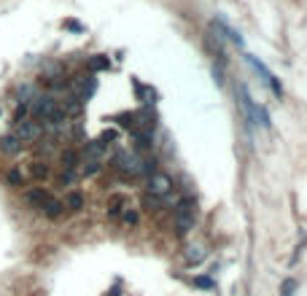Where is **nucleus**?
Instances as JSON below:
<instances>
[{
    "label": "nucleus",
    "instance_id": "23",
    "mask_svg": "<svg viewBox=\"0 0 307 296\" xmlns=\"http://www.w3.org/2000/svg\"><path fill=\"white\" fill-rule=\"evenodd\" d=\"M89 65H92L94 70H108V59H105L103 54H97V57H92V59H89Z\"/></svg>",
    "mask_w": 307,
    "mask_h": 296
},
{
    "label": "nucleus",
    "instance_id": "32",
    "mask_svg": "<svg viewBox=\"0 0 307 296\" xmlns=\"http://www.w3.org/2000/svg\"><path fill=\"white\" fill-rule=\"evenodd\" d=\"M108 296H122V291H119V288H113V291H108Z\"/></svg>",
    "mask_w": 307,
    "mask_h": 296
},
{
    "label": "nucleus",
    "instance_id": "12",
    "mask_svg": "<svg viewBox=\"0 0 307 296\" xmlns=\"http://www.w3.org/2000/svg\"><path fill=\"white\" fill-rule=\"evenodd\" d=\"M24 199H27V205H33V208H38V210H41L43 205H46L49 199H52V194H49L46 189H41V186H38V189H30V192L24 194Z\"/></svg>",
    "mask_w": 307,
    "mask_h": 296
},
{
    "label": "nucleus",
    "instance_id": "27",
    "mask_svg": "<svg viewBox=\"0 0 307 296\" xmlns=\"http://www.w3.org/2000/svg\"><path fill=\"white\" fill-rule=\"evenodd\" d=\"M84 175H94V173H100V162H94V159H89L87 164H84V170H81Z\"/></svg>",
    "mask_w": 307,
    "mask_h": 296
},
{
    "label": "nucleus",
    "instance_id": "5",
    "mask_svg": "<svg viewBox=\"0 0 307 296\" xmlns=\"http://www.w3.org/2000/svg\"><path fill=\"white\" fill-rule=\"evenodd\" d=\"M202 43H205V49L210 52V57L216 59V65H226V52H224V46H221V35L216 33L213 27L202 35Z\"/></svg>",
    "mask_w": 307,
    "mask_h": 296
},
{
    "label": "nucleus",
    "instance_id": "7",
    "mask_svg": "<svg viewBox=\"0 0 307 296\" xmlns=\"http://www.w3.org/2000/svg\"><path fill=\"white\" fill-rule=\"evenodd\" d=\"M57 105H59V103L52 97V94H43V97L30 100V105H27V108H30V113H33L35 119H43V116L49 113V110H54Z\"/></svg>",
    "mask_w": 307,
    "mask_h": 296
},
{
    "label": "nucleus",
    "instance_id": "30",
    "mask_svg": "<svg viewBox=\"0 0 307 296\" xmlns=\"http://www.w3.org/2000/svg\"><path fill=\"white\" fill-rule=\"evenodd\" d=\"M62 27H65V30H73V33H81L84 24H81V22H73V19H68V22H62Z\"/></svg>",
    "mask_w": 307,
    "mask_h": 296
},
{
    "label": "nucleus",
    "instance_id": "9",
    "mask_svg": "<svg viewBox=\"0 0 307 296\" xmlns=\"http://www.w3.org/2000/svg\"><path fill=\"white\" fill-rule=\"evenodd\" d=\"M132 87H135V94H138V100H140L143 105H148V108H151V105H154V103L159 100L157 89H154V87H148V84H140L138 78L132 81Z\"/></svg>",
    "mask_w": 307,
    "mask_h": 296
},
{
    "label": "nucleus",
    "instance_id": "16",
    "mask_svg": "<svg viewBox=\"0 0 307 296\" xmlns=\"http://www.w3.org/2000/svg\"><path fill=\"white\" fill-rule=\"evenodd\" d=\"M41 210H43V215H46V218H52V221H54V218H59V215H62L65 205L59 202V199H54V197H52V199H49V202L43 205Z\"/></svg>",
    "mask_w": 307,
    "mask_h": 296
},
{
    "label": "nucleus",
    "instance_id": "15",
    "mask_svg": "<svg viewBox=\"0 0 307 296\" xmlns=\"http://www.w3.org/2000/svg\"><path fill=\"white\" fill-rule=\"evenodd\" d=\"M0 151L19 154V151H22V140H19L17 135H6V138H0Z\"/></svg>",
    "mask_w": 307,
    "mask_h": 296
},
{
    "label": "nucleus",
    "instance_id": "29",
    "mask_svg": "<svg viewBox=\"0 0 307 296\" xmlns=\"http://www.w3.org/2000/svg\"><path fill=\"white\" fill-rule=\"evenodd\" d=\"M116 138H119V135H116V129H105V132L100 135L97 140H100V143H110V140H116Z\"/></svg>",
    "mask_w": 307,
    "mask_h": 296
},
{
    "label": "nucleus",
    "instance_id": "17",
    "mask_svg": "<svg viewBox=\"0 0 307 296\" xmlns=\"http://www.w3.org/2000/svg\"><path fill=\"white\" fill-rule=\"evenodd\" d=\"M59 162H62L65 170H75L78 167V154H75L73 148H65V151L59 154Z\"/></svg>",
    "mask_w": 307,
    "mask_h": 296
},
{
    "label": "nucleus",
    "instance_id": "25",
    "mask_svg": "<svg viewBox=\"0 0 307 296\" xmlns=\"http://www.w3.org/2000/svg\"><path fill=\"white\" fill-rule=\"evenodd\" d=\"M113 122L119 124V127H132V122H135V116L132 113H119L116 119H113Z\"/></svg>",
    "mask_w": 307,
    "mask_h": 296
},
{
    "label": "nucleus",
    "instance_id": "20",
    "mask_svg": "<svg viewBox=\"0 0 307 296\" xmlns=\"http://www.w3.org/2000/svg\"><path fill=\"white\" fill-rule=\"evenodd\" d=\"M124 213V197H110L108 199V215L110 218H119Z\"/></svg>",
    "mask_w": 307,
    "mask_h": 296
},
{
    "label": "nucleus",
    "instance_id": "19",
    "mask_svg": "<svg viewBox=\"0 0 307 296\" xmlns=\"http://www.w3.org/2000/svg\"><path fill=\"white\" fill-rule=\"evenodd\" d=\"M27 173H30V178H35V180H46L49 178V167L43 162H33L27 167Z\"/></svg>",
    "mask_w": 307,
    "mask_h": 296
},
{
    "label": "nucleus",
    "instance_id": "4",
    "mask_svg": "<svg viewBox=\"0 0 307 296\" xmlns=\"http://www.w3.org/2000/svg\"><path fill=\"white\" fill-rule=\"evenodd\" d=\"M145 189H148L151 197H167L170 192H173V180L167 178L164 173H151L148 178H145Z\"/></svg>",
    "mask_w": 307,
    "mask_h": 296
},
{
    "label": "nucleus",
    "instance_id": "24",
    "mask_svg": "<svg viewBox=\"0 0 307 296\" xmlns=\"http://www.w3.org/2000/svg\"><path fill=\"white\" fill-rule=\"evenodd\" d=\"M296 291V280H283V285H280V296H291Z\"/></svg>",
    "mask_w": 307,
    "mask_h": 296
},
{
    "label": "nucleus",
    "instance_id": "31",
    "mask_svg": "<svg viewBox=\"0 0 307 296\" xmlns=\"http://www.w3.org/2000/svg\"><path fill=\"white\" fill-rule=\"evenodd\" d=\"M213 76H216V84L221 87V84H224V70H221V65H216L213 68Z\"/></svg>",
    "mask_w": 307,
    "mask_h": 296
},
{
    "label": "nucleus",
    "instance_id": "8",
    "mask_svg": "<svg viewBox=\"0 0 307 296\" xmlns=\"http://www.w3.org/2000/svg\"><path fill=\"white\" fill-rule=\"evenodd\" d=\"M17 135L19 140H35V138H41L43 135V124L41 122H33V119H24V122L17 124Z\"/></svg>",
    "mask_w": 307,
    "mask_h": 296
},
{
    "label": "nucleus",
    "instance_id": "2",
    "mask_svg": "<svg viewBox=\"0 0 307 296\" xmlns=\"http://www.w3.org/2000/svg\"><path fill=\"white\" fill-rule=\"evenodd\" d=\"M113 167H116V173L122 175V178H135L138 175V170H140V159L135 157V154H129V151H119L116 157H113Z\"/></svg>",
    "mask_w": 307,
    "mask_h": 296
},
{
    "label": "nucleus",
    "instance_id": "3",
    "mask_svg": "<svg viewBox=\"0 0 307 296\" xmlns=\"http://www.w3.org/2000/svg\"><path fill=\"white\" fill-rule=\"evenodd\" d=\"M245 62H248L251 68H253L256 73H259V78H261V81H264V87H267V89H272V94H278V97H283V87H280V81H278V78L272 76V73H270V70L264 68V65L259 62V59L253 57V54H245Z\"/></svg>",
    "mask_w": 307,
    "mask_h": 296
},
{
    "label": "nucleus",
    "instance_id": "21",
    "mask_svg": "<svg viewBox=\"0 0 307 296\" xmlns=\"http://www.w3.org/2000/svg\"><path fill=\"white\" fill-rule=\"evenodd\" d=\"M62 205H65L68 210H75V213H78V210L84 208V197H81L78 192H73V194H68V199H65Z\"/></svg>",
    "mask_w": 307,
    "mask_h": 296
},
{
    "label": "nucleus",
    "instance_id": "14",
    "mask_svg": "<svg viewBox=\"0 0 307 296\" xmlns=\"http://www.w3.org/2000/svg\"><path fill=\"white\" fill-rule=\"evenodd\" d=\"M191 226H194V213H178L175 215V232L178 234L191 232Z\"/></svg>",
    "mask_w": 307,
    "mask_h": 296
},
{
    "label": "nucleus",
    "instance_id": "11",
    "mask_svg": "<svg viewBox=\"0 0 307 296\" xmlns=\"http://www.w3.org/2000/svg\"><path fill=\"white\" fill-rule=\"evenodd\" d=\"M132 143H135V151H151V145H154V135H151V129H135L132 132Z\"/></svg>",
    "mask_w": 307,
    "mask_h": 296
},
{
    "label": "nucleus",
    "instance_id": "18",
    "mask_svg": "<svg viewBox=\"0 0 307 296\" xmlns=\"http://www.w3.org/2000/svg\"><path fill=\"white\" fill-rule=\"evenodd\" d=\"M105 154V143H100V140H89L87 143V157L94 159V162H100V157Z\"/></svg>",
    "mask_w": 307,
    "mask_h": 296
},
{
    "label": "nucleus",
    "instance_id": "22",
    "mask_svg": "<svg viewBox=\"0 0 307 296\" xmlns=\"http://www.w3.org/2000/svg\"><path fill=\"white\" fill-rule=\"evenodd\" d=\"M191 285L194 288H213V278H205V275H199V278H191Z\"/></svg>",
    "mask_w": 307,
    "mask_h": 296
},
{
    "label": "nucleus",
    "instance_id": "1",
    "mask_svg": "<svg viewBox=\"0 0 307 296\" xmlns=\"http://www.w3.org/2000/svg\"><path fill=\"white\" fill-rule=\"evenodd\" d=\"M237 97H240V105H243V110H245V119H248V127L253 129L256 124H261V127H270V116H267V110L264 108H259V105L251 100V94H248V89L245 87H237Z\"/></svg>",
    "mask_w": 307,
    "mask_h": 296
},
{
    "label": "nucleus",
    "instance_id": "26",
    "mask_svg": "<svg viewBox=\"0 0 307 296\" xmlns=\"http://www.w3.org/2000/svg\"><path fill=\"white\" fill-rule=\"evenodd\" d=\"M8 183H11V186H22V183H24V175L19 173V170H11V173H8Z\"/></svg>",
    "mask_w": 307,
    "mask_h": 296
},
{
    "label": "nucleus",
    "instance_id": "13",
    "mask_svg": "<svg viewBox=\"0 0 307 296\" xmlns=\"http://www.w3.org/2000/svg\"><path fill=\"white\" fill-rule=\"evenodd\" d=\"M208 259V250L202 248V245H189V248L183 250V261L186 264H199Z\"/></svg>",
    "mask_w": 307,
    "mask_h": 296
},
{
    "label": "nucleus",
    "instance_id": "10",
    "mask_svg": "<svg viewBox=\"0 0 307 296\" xmlns=\"http://www.w3.org/2000/svg\"><path fill=\"white\" fill-rule=\"evenodd\" d=\"M213 30H216V33H221V38H229L235 46H243V38H240V33H237L235 27H229V24H226L221 17L213 22Z\"/></svg>",
    "mask_w": 307,
    "mask_h": 296
},
{
    "label": "nucleus",
    "instance_id": "28",
    "mask_svg": "<svg viewBox=\"0 0 307 296\" xmlns=\"http://www.w3.org/2000/svg\"><path fill=\"white\" fill-rule=\"evenodd\" d=\"M122 218H124V224H127V226H135V224H138V213H135V210H124Z\"/></svg>",
    "mask_w": 307,
    "mask_h": 296
},
{
    "label": "nucleus",
    "instance_id": "6",
    "mask_svg": "<svg viewBox=\"0 0 307 296\" xmlns=\"http://www.w3.org/2000/svg\"><path fill=\"white\" fill-rule=\"evenodd\" d=\"M73 92H75V100L87 103V100L97 92V78H94V76H78L73 81Z\"/></svg>",
    "mask_w": 307,
    "mask_h": 296
}]
</instances>
